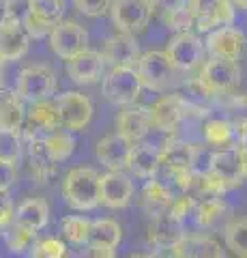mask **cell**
<instances>
[{
  "label": "cell",
  "mask_w": 247,
  "mask_h": 258,
  "mask_svg": "<svg viewBox=\"0 0 247 258\" xmlns=\"http://www.w3.org/2000/svg\"><path fill=\"white\" fill-rule=\"evenodd\" d=\"M62 196L69 207L77 211H91L101 203L99 196V174L93 168H73L62 181Z\"/></svg>",
  "instance_id": "1"
},
{
  "label": "cell",
  "mask_w": 247,
  "mask_h": 258,
  "mask_svg": "<svg viewBox=\"0 0 247 258\" xmlns=\"http://www.w3.org/2000/svg\"><path fill=\"white\" fill-rule=\"evenodd\" d=\"M135 71L142 80V86L157 93H166L177 84V67L172 64L166 52H146L140 54L135 62Z\"/></svg>",
  "instance_id": "2"
},
{
  "label": "cell",
  "mask_w": 247,
  "mask_h": 258,
  "mask_svg": "<svg viewBox=\"0 0 247 258\" xmlns=\"http://www.w3.org/2000/svg\"><path fill=\"white\" fill-rule=\"evenodd\" d=\"M101 93L114 106H131L142 93V80L135 67H112L103 78Z\"/></svg>",
  "instance_id": "3"
},
{
  "label": "cell",
  "mask_w": 247,
  "mask_h": 258,
  "mask_svg": "<svg viewBox=\"0 0 247 258\" xmlns=\"http://www.w3.org/2000/svg\"><path fill=\"white\" fill-rule=\"evenodd\" d=\"M58 129H62V120H60V112L56 108V101L41 99V101L30 103L22 125V132L30 142L45 140L47 136L58 132Z\"/></svg>",
  "instance_id": "4"
},
{
  "label": "cell",
  "mask_w": 247,
  "mask_h": 258,
  "mask_svg": "<svg viewBox=\"0 0 247 258\" xmlns=\"http://www.w3.org/2000/svg\"><path fill=\"white\" fill-rule=\"evenodd\" d=\"M153 9L155 7L150 0H114L110 5L116 30L129 32V35H138L148 26L150 18H153Z\"/></svg>",
  "instance_id": "5"
},
{
  "label": "cell",
  "mask_w": 247,
  "mask_h": 258,
  "mask_svg": "<svg viewBox=\"0 0 247 258\" xmlns=\"http://www.w3.org/2000/svg\"><path fill=\"white\" fill-rule=\"evenodd\" d=\"M187 7L194 15V26L200 32H211L234 22L232 0H187Z\"/></svg>",
  "instance_id": "6"
},
{
  "label": "cell",
  "mask_w": 247,
  "mask_h": 258,
  "mask_svg": "<svg viewBox=\"0 0 247 258\" xmlns=\"http://www.w3.org/2000/svg\"><path fill=\"white\" fill-rule=\"evenodd\" d=\"M198 78L209 86V91L215 95H228L241 82V67L236 60L230 58H215L211 56V60H206L200 67Z\"/></svg>",
  "instance_id": "7"
},
{
  "label": "cell",
  "mask_w": 247,
  "mask_h": 258,
  "mask_svg": "<svg viewBox=\"0 0 247 258\" xmlns=\"http://www.w3.org/2000/svg\"><path fill=\"white\" fill-rule=\"evenodd\" d=\"M56 91V76L50 67H43V64H33V67L22 69V74L18 78V93L20 99L24 101H41L52 97Z\"/></svg>",
  "instance_id": "8"
},
{
  "label": "cell",
  "mask_w": 247,
  "mask_h": 258,
  "mask_svg": "<svg viewBox=\"0 0 247 258\" xmlns=\"http://www.w3.org/2000/svg\"><path fill=\"white\" fill-rule=\"evenodd\" d=\"M67 9L65 0H33L30 11L24 20L28 35L33 39H41L45 35H50L52 28L62 20Z\"/></svg>",
  "instance_id": "9"
},
{
  "label": "cell",
  "mask_w": 247,
  "mask_h": 258,
  "mask_svg": "<svg viewBox=\"0 0 247 258\" xmlns=\"http://www.w3.org/2000/svg\"><path fill=\"white\" fill-rule=\"evenodd\" d=\"M204 52H206L204 43L189 30L177 32V37L166 47V54H168V58L179 71H191L200 67L204 60Z\"/></svg>",
  "instance_id": "10"
},
{
  "label": "cell",
  "mask_w": 247,
  "mask_h": 258,
  "mask_svg": "<svg viewBox=\"0 0 247 258\" xmlns=\"http://www.w3.org/2000/svg\"><path fill=\"white\" fill-rule=\"evenodd\" d=\"M86 45H89V35H86V30L77 22L60 20L50 32L52 52L62 60H69L71 56L86 50Z\"/></svg>",
  "instance_id": "11"
},
{
  "label": "cell",
  "mask_w": 247,
  "mask_h": 258,
  "mask_svg": "<svg viewBox=\"0 0 247 258\" xmlns=\"http://www.w3.org/2000/svg\"><path fill=\"white\" fill-rule=\"evenodd\" d=\"M56 108L60 112L62 127L71 129V132H82V129L91 123L93 118V103L86 95L77 91L62 93L56 99Z\"/></svg>",
  "instance_id": "12"
},
{
  "label": "cell",
  "mask_w": 247,
  "mask_h": 258,
  "mask_svg": "<svg viewBox=\"0 0 247 258\" xmlns=\"http://www.w3.org/2000/svg\"><path fill=\"white\" fill-rule=\"evenodd\" d=\"M103 67H106V60H103L101 52L89 50V47L82 52H77L75 56H71L67 60L69 78L73 80L75 84H82V86L99 82L101 76H103Z\"/></svg>",
  "instance_id": "13"
},
{
  "label": "cell",
  "mask_w": 247,
  "mask_h": 258,
  "mask_svg": "<svg viewBox=\"0 0 247 258\" xmlns=\"http://www.w3.org/2000/svg\"><path fill=\"white\" fill-rule=\"evenodd\" d=\"M204 47L215 58L238 60L245 50V35L232 26H219L217 30H211Z\"/></svg>",
  "instance_id": "14"
},
{
  "label": "cell",
  "mask_w": 247,
  "mask_h": 258,
  "mask_svg": "<svg viewBox=\"0 0 247 258\" xmlns=\"http://www.w3.org/2000/svg\"><path fill=\"white\" fill-rule=\"evenodd\" d=\"M30 35L26 26L18 20L0 22V60H20L28 52Z\"/></svg>",
  "instance_id": "15"
},
{
  "label": "cell",
  "mask_w": 247,
  "mask_h": 258,
  "mask_svg": "<svg viewBox=\"0 0 247 258\" xmlns=\"http://www.w3.org/2000/svg\"><path fill=\"white\" fill-rule=\"evenodd\" d=\"M99 196L101 203L110 209H123L129 205L133 196V183L123 170H110L99 176Z\"/></svg>",
  "instance_id": "16"
},
{
  "label": "cell",
  "mask_w": 247,
  "mask_h": 258,
  "mask_svg": "<svg viewBox=\"0 0 247 258\" xmlns=\"http://www.w3.org/2000/svg\"><path fill=\"white\" fill-rule=\"evenodd\" d=\"M101 56L112 67H135V62L140 58L138 39L129 35V32H118V35L110 37L103 43Z\"/></svg>",
  "instance_id": "17"
},
{
  "label": "cell",
  "mask_w": 247,
  "mask_h": 258,
  "mask_svg": "<svg viewBox=\"0 0 247 258\" xmlns=\"http://www.w3.org/2000/svg\"><path fill=\"white\" fill-rule=\"evenodd\" d=\"M185 235L183 232V224L179 220H174L170 213H161V215H155L150 217V224H148V230H146V241L148 245L155 249L153 254H159L161 249H168L177 243V241Z\"/></svg>",
  "instance_id": "18"
},
{
  "label": "cell",
  "mask_w": 247,
  "mask_h": 258,
  "mask_svg": "<svg viewBox=\"0 0 247 258\" xmlns=\"http://www.w3.org/2000/svg\"><path fill=\"white\" fill-rule=\"evenodd\" d=\"M209 170H213L215 174H217L219 179L228 185V187H236V185H241L245 181V174H243L241 155H238L236 144L226 147V149H217L215 153H211Z\"/></svg>",
  "instance_id": "19"
},
{
  "label": "cell",
  "mask_w": 247,
  "mask_h": 258,
  "mask_svg": "<svg viewBox=\"0 0 247 258\" xmlns=\"http://www.w3.org/2000/svg\"><path fill=\"white\" fill-rule=\"evenodd\" d=\"M133 142L127 140L123 134H112L106 136L97 142L95 147V155L108 170H125L129 164V153H131Z\"/></svg>",
  "instance_id": "20"
},
{
  "label": "cell",
  "mask_w": 247,
  "mask_h": 258,
  "mask_svg": "<svg viewBox=\"0 0 247 258\" xmlns=\"http://www.w3.org/2000/svg\"><path fill=\"white\" fill-rule=\"evenodd\" d=\"M116 129L123 134L127 140L138 142L146 138V134L153 129V116H150V108L146 106H125V110L116 118Z\"/></svg>",
  "instance_id": "21"
},
{
  "label": "cell",
  "mask_w": 247,
  "mask_h": 258,
  "mask_svg": "<svg viewBox=\"0 0 247 258\" xmlns=\"http://www.w3.org/2000/svg\"><path fill=\"white\" fill-rule=\"evenodd\" d=\"M177 95L183 101L185 114H196V116L209 114L213 97H215V93L209 91V86H206L200 78H191V80L181 82V88L177 91Z\"/></svg>",
  "instance_id": "22"
},
{
  "label": "cell",
  "mask_w": 247,
  "mask_h": 258,
  "mask_svg": "<svg viewBox=\"0 0 247 258\" xmlns=\"http://www.w3.org/2000/svg\"><path fill=\"white\" fill-rule=\"evenodd\" d=\"M159 166H161V149L155 147L153 142H146V140L133 142L127 168H129L135 176H140V179H150V176L157 174Z\"/></svg>",
  "instance_id": "23"
},
{
  "label": "cell",
  "mask_w": 247,
  "mask_h": 258,
  "mask_svg": "<svg viewBox=\"0 0 247 258\" xmlns=\"http://www.w3.org/2000/svg\"><path fill=\"white\" fill-rule=\"evenodd\" d=\"M170 256L177 258H219L224 249L211 237L204 235H183L177 243L170 247Z\"/></svg>",
  "instance_id": "24"
},
{
  "label": "cell",
  "mask_w": 247,
  "mask_h": 258,
  "mask_svg": "<svg viewBox=\"0 0 247 258\" xmlns=\"http://www.w3.org/2000/svg\"><path fill=\"white\" fill-rule=\"evenodd\" d=\"M150 116H153V127L163 129V132H174L179 123L185 116V108L177 93L163 95L161 99H157L150 106Z\"/></svg>",
  "instance_id": "25"
},
{
  "label": "cell",
  "mask_w": 247,
  "mask_h": 258,
  "mask_svg": "<svg viewBox=\"0 0 247 258\" xmlns=\"http://www.w3.org/2000/svg\"><path fill=\"white\" fill-rule=\"evenodd\" d=\"M28 168H30V174L35 176V181L39 185L52 183V179L56 176V161H54L52 155L47 153L43 140H33V142H30Z\"/></svg>",
  "instance_id": "26"
},
{
  "label": "cell",
  "mask_w": 247,
  "mask_h": 258,
  "mask_svg": "<svg viewBox=\"0 0 247 258\" xmlns=\"http://www.w3.org/2000/svg\"><path fill=\"white\" fill-rule=\"evenodd\" d=\"M172 198H174V194L166 187L157 176H150L148 183L144 185V189H142V209H144L150 217L168 213Z\"/></svg>",
  "instance_id": "27"
},
{
  "label": "cell",
  "mask_w": 247,
  "mask_h": 258,
  "mask_svg": "<svg viewBox=\"0 0 247 258\" xmlns=\"http://www.w3.org/2000/svg\"><path fill=\"white\" fill-rule=\"evenodd\" d=\"M47 220H50V207L43 198H28L15 209L13 222L20 226H26V228L33 230H41L47 226Z\"/></svg>",
  "instance_id": "28"
},
{
  "label": "cell",
  "mask_w": 247,
  "mask_h": 258,
  "mask_svg": "<svg viewBox=\"0 0 247 258\" xmlns=\"http://www.w3.org/2000/svg\"><path fill=\"white\" fill-rule=\"evenodd\" d=\"M24 116L26 110L22 106V99L18 93L0 88V129H9V132H22Z\"/></svg>",
  "instance_id": "29"
},
{
  "label": "cell",
  "mask_w": 247,
  "mask_h": 258,
  "mask_svg": "<svg viewBox=\"0 0 247 258\" xmlns=\"http://www.w3.org/2000/svg\"><path fill=\"white\" fill-rule=\"evenodd\" d=\"M230 187L219 179L217 174L209 168L204 170H191V185H189V194L196 200L202 198H213V196H224Z\"/></svg>",
  "instance_id": "30"
},
{
  "label": "cell",
  "mask_w": 247,
  "mask_h": 258,
  "mask_svg": "<svg viewBox=\"0 0 247 258\" xmlns=\"http://www.w3.org/2000/svg\"><path fill=\"white\" fill-rule=\"evenodd\" d=\"M196 155H198V147H196V144L185 142V140H174V138H170L168 142H166V147L161 149V164L194 170Z\"/></svg>",
  "instance_id": "31"
},
{
  "label": "cell",
  "mask_w": 247,
  "mask_h": 258,
  "mask_svg": "<svg viewBox=\"0 0 247 258\" xmlns=\"http://www.w3.org/2000/svg\"><path fill=\"white\" fill-rule=\"evenodd\" d=\"M204 140L213 149L232 147L238 140V129L228 118H211L204 123Z\"/></svg>",
  "instance_id": "32"
},
{
  "label": "cell",
  "mask_w": 247,
  "mask_h": 258,
  "mask_svg": "<svg viewBox=\"0 0 247 258\" xmlns=\"http://www.w3.org/2000/svg\"><path fill=\"white\" fill-rule=\"evenodd\" d=\"M123 239V228L114 220L91 222L89 247H116Z\"/></svg>",
  "instance_id": "33"
},
{
  "label": "cell",
  "mask_w": 247,
  "mask_h": 258,
  "mask_svg": "<svg viewBox=\"0 0 247 258\" xmlns=\"http://www.w3.org/2000/svg\"><path fill=\"white\" fill-rule=\"evenodd\" d=\"M226 213H228V205H226L224 196H213V198L198 200L194 217H196V224L200 226V228H211V226L215 222H219Z\"/></svg>",
  "instance_id": "34"
},
{
  "label": "cell",
  "mask_w": 247,
  "mask_h": 258,
  "mask_svg": "<svg viewBox=\"0 0 247 258\" xmlns=\"http://www.w3.org/2000/svg\"><path fill=\"white\" fill-rule=\"evenodd\" d=\"M224 237L230 252L247 258V215L232 217L224 228Z\"/></svg>",
  "instance_id": "35"
},
{
  "label": "cell",
  "mask_w": 247,
  "mask_h": 258,
  "mask_svg": "<svg viewBox=\"0 0 247 258\" xmlns=\"http://www.w3.org/2000/svg\"><path fill=\"white\" fill-rule=\"evenodd\" d=\"M155 176L174 194V196H177V194H183V191H189L191 170H187V168H177V166L161 164Z\"/></svg>",
  "instance_id": "36"
},
{
  "label": "cell",
  "mask_w": 247,
  "mask_h": 258,
  "mask_svg": "<svg viewBox=\"0 0 247 258\" xmlns=\"http://www.w3.org/2000/svg\"><path fill=\"white\" fill-rule=\"evenodd\" d=\"M3 235H5V243L9 247V252L24 254V252H28V249H33L35 239H37V230L26 228V226H20V224L13 222Z\"/></svg>",
  "instance_id": "37"
},
{
  "label": "cell",
  "mask_w": 247,
  "mask_h": 258,
  "mask_svg": "<svg viewBox=\"0 0 247 258\" xmlns=\"http://www.w3.org/2000/svg\"><path fill=\"white\" fill-rule=\"evenodd\" d=\"M43 144H45L47 153H50L52 159L56 161V164L69 159L71 155H73V151H75V140H73V136H71L69 132H62V129L50 134V136H47V138L43 140Z\"/></svg>",
  "instance_id": "38"
},
{
  "label": "cell",
  "mask_w": 247,
  "mask_h": 258,
  "mask_svg": "<svg viewBox=\"0 0 247 258\" xmlns=\"http://www.w3.org/2000/svg\"><path fill=\"white\" fill-rule=\"evenodd\" d=\"M62 235H65L71 243H75V245L89 243L91 222L84 220V217H79V215H69V217L62 220Z\"/></svg>",
  "instance_id": "39"
},
{
  "label": "cell",
  "mask_w": 247,
  "mask_h": 258,
  "mask_svg": "<svg viewBox=\"0 0 247 258\" xmlns=\"http://www.w3.org/2000/svg\"><path fill=\"white\" fill-rule=\"evenodd\" d=\"M161 20L166 24V28H170L174 32H185L194 26V15H191L187 5L177 7V9H170V11H163Z\"/></svg>",
  "instance_id": "40"
},
{
  "label": "cell",
  "mask_w": 247,
  "mask_h": 258,
  "mask_svg": "<svg viewBox=\"0 0 247 258\" xmlns=\"http://www.w3.org/2000/svg\"><path fill=\"white\" fill-rule=\"evenodd\" d=\"M196 205H198V200L191 196L189 191H183V194H177V196L172 198V205L168 209V213L174 217V220H179L181 224L187 220V217L194 215L196 211Z\"/></svg>",
  "instance_id": "41"
},
{
  "label": "cell",
  "mask_w": 247,
  "mask_h": 258,
  "mask_svg": "<svg viewBox=\"0 0 247 258\" xmlns=\"http://www.w3.org/2000/svg\"><path fill=\"white\" fill-rule=\"evenodd\" d=\"M226 118L236 129L247 125V95H232L226 101Z\"/></svg>",
  "instance_id": "42"
},
{
  "label": "cell",
  "mask_w": 247,
  "mask_h": 258,
  "mask_svg": "<svg viewBox=\"0 0 247 258\" xmlns=\"http://www.w3.org/2000/svg\"><path fill=\"white\" fill-rule=\"evenodd\" d=\"M33 254L35 258H65L69 256L67 252V245L62 243L60 239H43V241H37L33 245Z\"/></svg>",
  "instance_id": "43"
},
{
  "label": "cell",
  "mask_w": 247,
  "mask_h": 258,
  "mask_svg": "<svg viewBox=\"0 0 247 258\" xmlns=\"http://www.w3.org/2000/svg\"><path fill=\"white\" fill-rule=\"evenodd\" d=\"M20 155V138L18 132H9V129H0V159L5 161H18Z\"/></svg>",
  "instance_id": "44"
},
{
  "label": "cell",
  "mask_w": 247,
  "mask_h": 258,
  "mask_svg": "<svg viewBox=\"0 0 247 258\" xmlns=\"http://www.w3.org/2000/svg\"><path fill=\"white\" fill-rule=\"evenodd\" d=\"M75 9L82 13V15H89V18H99L103 15L110 5H112V0H73Z\"/></svg>",
  "instance_id": "45"
},
{
  "label": "cell",
  "mask_w": 247,
  "mask_h": 258,
  "mask_svg": "<svg viewBox=\"0 0 247 258\" xmlns=\"http://www.w3.org/2000/svg\"><path fill=\"white\" fill-rule=\"evenodd\" d=\"M13 215L15 211L9 194H7V189H0V232H5L13 224Z\"/></svg>",
  "instance_id": "46"
},
{
  "label": "cell",
  "mask_w": 247,
  "mask_h": 258,
  "mask_svg": "<svg viewBox=\"0 0 247 258\" xmlns=\"http://www.w3.org/2000/svg\"><path fill=\"white\" fill-rule=\"evenodd\" d=\"M30 5H33V0H7V18L24 24L30 11Z\"/></svg>",
  "instance_id": "47"
},
{
  "label": "cell",
  "mask_w": 247,
  "mask_h": 258,
  "mask_svg": "<svg viewBox=\"0 0 247 258\" xmlns=\"http://www.w3.org/2000/svg\"><path fill=\"white\" fill-rule=\"evenodd\" d=\"M15 179H18L15 164L13 161L0 159V189H9L11 185H15Z\"/></svg>",
  "instance_id": "48"
},
{
  "label": "cell",
  "mask_w": 247,
  "mask_h": 258,
  "mask_svg": "<svg viewBox=\"0 0 247 258\" xmlns=\"http://www.w3.org/2000/svg\"><path fill=\"white\" fill-rule=\"evenodd\" d=\"M153 3L155 9L159 11H170V9H177V7H183V5H187V0H150Z\"/></svg>",
  "instance_id": "49"
},
{
  "label": "cell",
  "mask_w": 247,
  "mask_h": 258,
  "mask_svg": "<svg viewBox=\"0 0 247 258\" xmlns=\"http://www.w3.org/2000/svg\"><path fill=\"white\" fill-rule=\"evenodd\" d=\"M89 254L97 256V258H112L114 256V247H91Z\"/></svg>",
  "instance_id": "50"
},
{
  "label": "cell",
  "mask_w": 247,
  "mask_h": 258,
  "mask_svg": "<svg viewBox=\"0 0 247 258\" xmlns=\"http://www.w3.org/2000/svg\"><path fill=\"white\" fill-rule=\"evenodd\" d=\"M238 147L247 149V125L238 129Z\"/></svg>",
  "instance_id": "51"
},
{
  "label": "cell",
  "mask_w": 247,
  "mask_h": 258,
  "mask_svg": "<svg viewBox=\"0 0 247 258\" xmlns=\"http://www.w3.org/2000/svg\"><path fill=\"white\" fill-rule=\"evenodd\" d=\"M238 155H241V166H243V174H245V179H247V149L238 147Z\"/></svg>",
  "instance_id": "52"
},
{
  "label": "cell",
  "mask_w": 247,
  "mask_h": 258,
  "mask_svg": "<svg viewBox=\"0 0 247 258\" xmlns=\"http://www.w3.org/2000/svg\"><path fill=\"white\" fill-rule=\"evenodd\" d=\"M7 20V0H0V22Z\"/></svg>",
  "instance_id": "53"
},
{
  "label": "cell",
  "mask_w": 247,
  "mask_h": 258,
  "mask_svg": "<svg viewBox=\"0 0 247 258\" xmlns=\"http://www.w3.org/2000/svg\"><path fill=\"white\" fill-rule=\"evenodd\" d=\"M234 5H238V7H243V9H247V0H232Z\"/></svg>",
  "instance_id": "54"
},
{
  "label": "cell",
  "mask_w": 247,
  "mask_h": 258,
  "mask_svg": "<svg viewBox=\"0 0 247 258\" xmlns=\"http://www.w3.org/2000/svg\"><path fill=\"white\" fill-rule=\"evenodd\" d=\"M0 82H3V60H0Z\"/></svg>",
  "instance_id": "55"
}]
</instances>
